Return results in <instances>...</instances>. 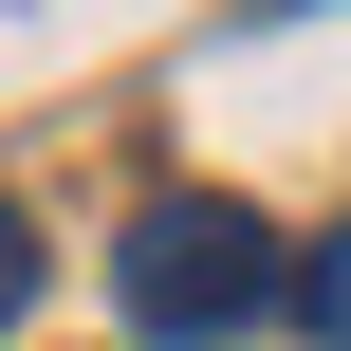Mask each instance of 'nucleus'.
Masks as SVG:
<instances>
[{"label": "nucleus", "mask_w": 351, "mask_h": 351, "mask_svg": "<svg viewBox=\"0 0 351 351\" xmlns=\"http://www.w3.org/2000/svg\"><path fill=\"white\" fill-rule=\"evenodd\" d=\"M278 278H296V241H278L259 204H222V185H167V204H130V241H111L130 333H167V351H241L278 315Z\"/></svg>", "instance_id": "obj_1"}, {"label": "nucleus", "mask_w": 351, "mask_h": 351, "mask_svg": "<svg viewBox=\"0 0 351 351\" xmlns=\"http://www.w3.org/2000/svg\"><path fill=\"white\" fill-rule=\"evenodd\" d=\"M19 296H37V222L0 204V315H19Z\"/></svg>", "instance_id": "obj_3"}, {"label": "nucleus", "mask_w": 351, "mask_h": 351, "mask_svg": "<svg viewBox=\"0 0 351 351\" xmlns=\"http://www.w3.org/2000/svg\"><path fill=\"white\" fill-rule=\"evenodd\" d=\"M278 315H315V351H351V241H315V259L278 278Z\"/></svg>", "instance_id": "obj_2"}]
</instances>
